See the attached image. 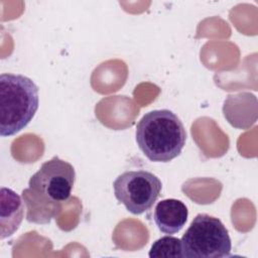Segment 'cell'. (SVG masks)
Listing matches in <instances>:
<instances>
[{"mask_svg": "<svg viewBox=\"0 0 258 258\" xmlns=\"http://www.w3.org/2000/svg\"><path fill=\"white\" fill-rule=\"evenodd\" d=\"M76 180L74 166L58 156L43 162L30 177L22 199L26 220L35 224H48L61 210V203L70 199Z\"/></svg>", "mask_w": 258, "mask_h": 258, "instance_id": "1", "label": "cell"}, {"mask_svg": "<svg viewBox=\"0 0 258 258\" xmlns=\"http://www.w3.org/2000/svg\"><path fill=\"white\" fill-rule=\"evenodd\" d=\"M136 142L153 162H169L185 145L186 132L180 119L167 109L145 113L136 126Z\"/></svg>", "mask_w": 258, "mask_h": 258, "instance_id": "2", "label": "cell"}, {"mask_svg": "<svg viewBox=\"0 0 258 258\" xmlns=\"http://www.w3.org/2000/svg\"><path fill=\"white\" fill-rule=\"evenodd\" d=\"M39 106L38 87L23 76H0V135L7 137L24 129Z\"/></svg>", "mask_w": 258, "mask_h": 258, "instance_id": "3", "label": "cell"}, {"mask_svg": "<svg viewBox=\"0 0 258 258\" xmlns=\"http://www.w3.org/2000/svg\"><path fill=\"white\" fill-rule=\"evenodd\" d=\"M180 241L185 258H223L230 256L232 249L224 224L208 214H198Z\"/></svg>", "mask_w": 258, "mask_h": 258, "instance_id": "4", "label": "cell"}, {"mask_svg": "<svg viewBox=\"0 0 258 258\" xmlns=\"http://www.w3.org/2000/svg\"><path fill=\"white\" fill-rule=\"evenodd\" d=\"M161 187V180L146 170L125 171L113 182L115 198L133 215L149 211L159 198Z\"/></svg>", "mask_w": 258, "mask_h": 258, "instance_id": "5", "label": "cell"}, {"mask_svg": "<svg viewBox=\"0 0 258 258\" xmlns=\"http://www.w3.org/2000/svg\"><path fill=\"white\" fill-rule=\"evenodd\" d=\"M185 205L175 199H166L157 203L153 212V221L159 231L172 235L178 233L187 220Z\"/></svg>", "mask_w": 258, "mask_h": 258, "instance_id": "6", "label": "cell"}, {"mask_svg": "<svg viewBox=\"0 0 258 258\" xmlns=\"http://www.w3.org/2000/svg\"><path fill=\"white\" fill-rule=\"evenodd\" d=\"M24 217V204L20 196L8 187L0 190V237L4 239L13 235Z\"/></svg>", "mask_w": 258, "mask_h": 258, "instance_id": "7", "label": "cell"}, {"mask_svg": "<svg viewBox=\"0 0 258 258\" xmlns=\"http://www.w3.org/2000/svg\"><path fill=\"white\" fill-rule=\"evenodd\" d=\"M148 255L150 258L182 257L181 241L169 235L161 237L152 244Z\"/></svg>", "mask_w": 258, "mask_h": 258, "instance_id": "8", "label": "cell"}]
</instances>
